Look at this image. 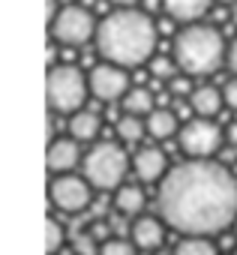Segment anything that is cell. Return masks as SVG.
<instances>
[{
    "label": "cell",
    "mask_w": 237,
    "mask_h": 255,
    "mask_svg": "<svg viewBox=\"0 0 237 255\" xmlns=\"http://www.w3.org/2000/svg\"><path fill=\"white\" fill-rule=\"evenodd\" d=\"M225 141L231 147H237V123H228V129H225Z\"/></svg>",
    "instance_id": "obj_28"
},
{
    "label": "cell",
    "mask_w": 237,
    "mask_h": 255,
    "mask_svg": "<svg viewBox=\"0 0 237 255\" xmlns=\"http://www.w3.org/2000/svg\"><path fill=\"white\" fill-rule=\"evenodd\" d=\"M129 237H132L135 249H141V252H153V249H159V246H162V237H165L162 219L138 216V219L129 225Z\"/></svg>",
    "instance_id": "obj_12"
},
{
    "label": "cell",
    "mask_w": 237,
    "mask_h": 255,
    "mask_svg": "<svg viewBox=\"0 0 237 255\" xmlns=\"http://www.w3.org/2000/svg\"><path fill=\"white\" fill-rule=\"evenodd\" d=\"M135 252H138L135 243H132V240H123V237H111V240H105L102 249H99V255H135Z\"/></svg>",
    "instance_id": "obj_23"
},
{
    "label": "cell",
    "mask_w": 237,
    "mask_h": 255,
    "mask_svg": "<svg viewBox=\"0 0 237 255\" xmlns=\"http://www.w3.org/2000/svg\"><path fill=\"white\" fill-rule=\"evenodd\" d=\"M234 255H237V249H234Z\"/></svg>",
    "instance_id": "obj_32"
},
{
    "label": "cell",
    "mask_w": 237,
    "mask_h": 255,
    "mask_svg": "<svg viewBox=\"0 0 237 255\" xmlns=\"http://www.w3.org/2000/svg\"><path fill=\"white\" fill-rule=\"evenodd\" d=\"M222 33L210 24H189L174 36V63L186 75H210L225 60Z\"/></svg>",
    "instance_id": "obj_3"
},
{
    "label": "cell",
    "mask_w": 237,
    "mask_h": 255,
    "mask_svg": "<svg viewBox=\"0 0 237 255\" xmlns=\"http://www.w3.org/2000/svg\"><path fill=\"white\" fill-rule=\"evenodd\" d=\"M99 54L123 69H135L144 60H153L156 51V24L147 12L138 9H117L102 18L96 27Z\"/></svg>",
    "instance_id": "obj_2"
},
{
    "label": "cell",
    "mask_w": 237,
    "mask_h": 255,
    "mask_svg": "<svg viewBox=\"0 0 237 255\" xmlns=\"http://www.w3.org/2000/svg\"><path fill=\"white\" fill-rule=\"evenodd\" d=\"M132 171H135L138 180H144V183H156V180L162 183L171 168H168V159H165V153H162L159 147H141V150L132 156Z\"/></svg>",
    "instance_id": "obj_10"
},
{
    "label": "cell",
    "mask_w": 237,
    "mask_h": 255,
    "mask_svg": "<svg viewBox=\"0 0 237 255\" xmlns=\"http://www.w3.org/2000/svg\"><path fill=\"white\" fill-rule=\"evenodd\" d=\"M66 129H69V138H75V141H93L102 129V120L96 111H78L69 117Z\"/></svg>",
    "instance_id": "obj_14"
},
{
    "label": "cell",
    "mask_w": 237,
    "mask_h": 255,
    "mask_svg": "<svg viewBox=\"0 0 237 255\" xmlns=\"http://www.w3.org/2000/svg\"><path fill=\"white\" fill-rule=\"evenodd\" d=\"M225 105V99H222V90H216V87H210V84H204V87H195V93H192V111L198 114V117H213V114H219V108Z\"/></svg>",
    "instance_id": "obj_15"
},
{
    "label": "cell",
    "mask_w": 237,
    "mask_h": 255,
    "mask_svg": "<svg viewBox=\"0 0 237 255\" xmlns=\"http://www.w3.org/2000/svg\"><path fill=\"white\" fill-rule=\"evenodd\" d=\"M222 141H225V132L207 117L186 120L180 126V135H177V144L189 159H210L222 147Z\"/></svg>",
    "instance_id": "obj_6"
},
{
    "label": "cell",
    "mask_w": 237,
    "mask_h": 255,
    "mask_svg": "<svg viewBox=\"0 0 237 255\" xmlns=\"http://www.w3.org/2000/svg\"><path fill=\"white\" fill-rule=\"evenodd\" d=\"M147 132H150L153 138H171V135H180L177 114L168 111V108H156V111L147 117Z\"/></svg>",
    "instance_id": "obj_17"
},
{
    "label": "cell",
    "mask_w": 237,
    "mask_h": 255,
    "mask_svg": "<svg viewBox=\"0 0 237 255\" xmlns=\"http://www.w3.org/2000/svg\"><path fill=\"white\" fill-rule=\"evenodd\" d=\"M72 249H75V255H99V249H102V243L90 234V231H81V234H75V240H72Z\"/></svg>",
    "instance_id": "obj_22"
},
{
    "label": "cell",
    "mask_w": 237,
    "mask_h": 255,
    "mask_svg": "<svg viewBox=\"0 0 237 255\" xmlns=\"http://www.w3.org/2000/svg\"><path fill=\"white\" fill-rule=\"evenodd\" d=\"M225 63H228V69L234 72V78H237V39L228 45V54H225Z\"/></svg>",
    "instance_id": "obj_27"
},
{
    "label": "cell",
    "mask_w": 237,
    "mask_h": 255,
    "mask_svg": "<svg viewBox=\"0 0 237 255\" xmlns=\"http://www.w3.org/2000/svg\"><path fill=\"white\" fill-rule=\"evenodd\" d=\"M84 180L96 189H120L129 171V156L117 141H99L84 153Z\"/></svg>",
    "instance_id": "obj_4"
},
{
    "label": "cell",
    "mask_w": 237,
    "mask_h": 255,
    "mask_svg": "<svg viewBox=\"0 0 237 255\" xmlns=\"http://www.w3.org/2000/svg\"><path fill=\"white\" fill-rule=\"evenodd\" d=\"M222 99L228 108H237V78H228L225 87H222Z\"/></svg>",
    "instance_id": "obj_26"
},
{
    "label": "cell",
    "mask_w": 237,
    "mask_h": 255,
    "mask_svg": "<svg viewBox=\"0 0 237 255\" xmlns=\"http://www.w3.org/2000/svg\"><path fill=\"white\" fill-rule=\"evenodd\" d=\"M171 69H174V63H171L168 57H153V60H150V72H153L156 78L171 81Z\"/></svg>",
    "instance_id": "obj_24"
},
{
    "label": "cell",
    "mask_w": 237,
    "mask_h": 255,
    "mask_svg": "<svg viewBox=\"0 0 237 255\" xmlns=\"http://www.w3.org/2000/svg\"><path fill=\"white\" fill-rule=\"evenodd\" d=\"M123 111L132 114V117H150V114L156 111V99H153L150 90H144V87H132V90L123 96Z\"/></svg>",
    "instance_id": "obj_18"
},
{
    "label": "cell",
    "mask_w": 237,
    "mask_h": 255,
    "mask_svg": "<svg viewBox=\"0 0 237 255\" xmlns=\"http://www.w3.org/2000/svg\"><path fill=\"white\" fill-rule=\"evenodd\" d=\"M90 93V81L81 69H75L72 63H63V66H54L48 72V105L51 111L57 114H78L84 111V99Z\"/></svg>",
    "instance_id": "obj_5"
},
{
    "label": "cell",
    "mask_w": 237,
    "mask_h": 255,
    "mask_svg": "<svg viewBox=\"0 0 237 255\" xmlns=\"http://www.w3.org/2000/svg\"><path fill=\"white\" fill-rule=\"evenodd\" d=\"M111 3H120V6H132V3H138V0H111Z\"/></svg>",
    "instance_id": "obj_29"
},
{
    "label": "cell",
    "mask_w": 237,
    "mask_h": 255,
    "mask_svg": "<svg viewBox=\"0 0 237 255\" xmlns=\"http://www.w3.org/2000/svg\"><path fill=\"white\" fill-rule=\"evenodd\" d=\"M78 162H84V159H81V150H78L75 138H54L51 141V147H48V171L54 177L72 174V168Z\"/></svg>",
    "instance_id": "obj_11"
},
{
    "label": "cell",
    "mask_w": 237,
    "mask_h": 255,
    "mask_svg": "<svg viewBox=\"0 0 237 255\" xmlns=\"http://www.w3.org/2000/svg\"><path fill=\"white\" fill-rule=\"evenodd\" d=\"M234 231H237V222H234Z\"/></svg>",
    "instance_id": "obj_31"
},
{
    "label": "cell",
    "mask_w": 237,
    "mask_h": 255,
    "mask_svg": "<svg viewBox=\"0 0 237 255\" xmlns=\"http://www.w3.org/2000/svg\"><path fill=\"white\" fill-rule=\"evenodd\" d=\"M168 90H171V93H177V96H186V93H195V90H192V84H189V78H183V75H177V78H171V81H168Z\"/></svg>",
    "instance_id": "obj_25"
},
{
    "label": "cell",
    "mask_w": 237,
    "mask_h": 255,
    "mask_svg": "<svg viewBox=\"0 0 237 255\" xmlns=\"http://www.w3.org/2000/svg\"><path fill=\"white\" fill-rule=\"evenodd\" d=\"M63 243H66L63 225H60L54 216H48V222H45V252H48V255H57V252L63 249Z\"/></svg>",
    "instance_id": "obj_21"
},
{
    "label": "cell",
    "mask_w": 237,
    "mask_h": 255,
    "mask_svg": "<svg viewBox=\"0 0 237 255\" xmlns=\"http://www.w3.org/2000/svg\"><path fill=\"white\" fill-rule=\"evenodd\" d=\"M90 81V93L102 102H114V99H120L129 93V75L123 66H114V63H99L90 69L87 75Z\"/></svg>",
    "instance_id": "obj_9"
},
{
    "label": "cell",
    "mask_w": 237,
    "mask_h": 255,
    "mask_svg": "<svg viewBox=\"0 0 237 255\" xmlns=\"http://www.w3.org/2000/svg\"><path fill=\"white\" fill-rule=\"evenodd\" d=\"M144 189L141 186H132V183H126V186H120L114 192V207H117V213H123V216H135V213H141L144 210Z\"/></svg>",
    "instance_id": "obj_16"
},
{
    "label": "cell",
    "mask_w": 237,
    "mask_h": 255,
    "mask_svg": "<svg viewBox=\"0 0 237 255\" xmlns=\"http://www.w3.org/2000/svg\"><path fill=\"white\" fill-rule=\"evenodd\" d=\"M51 204L57 210H66V213H78L84 207H90V183L84 177H75V174H60L51 180Z\"/></svg>",
    "instance_id": "obj_8"
},
{
    "label": "cell",
    "mask_w": 237,
    "mask_h": 255,
    "mask_svg": "<svg viewBox=\"0 0 237 255\" xmlns=\"http://www.w3.org/2000/svg\"><path fill=\"white\" fill-rule=\"evenodd\" d=\"M60 3H63V6H75V0H60Z\"/></svg>",
    "instance_id": "obj_30"
},
{
    "label": "cell",
    "mask_w": 237,
    "mask_h": 255,
    "mask_svg": "<svg viewBox=\"0 0 237 255\" xmlns=\"http://www.w3.org/2000/svg\"><path fill=\"white\" fill-rule=\"evenodd\" d=\"M114 129H117V138L120 141H129V144H135V141H141V135H144V129L147 126L141 123V117H132V114H126V117H120L114 123Z\"/></svg>",
    "instance_id": "obj_20"
},
{
    "label": "cell",
    "mask_w": 237,
    "mask_h": 255,
    "mask_svg": "<svg viewBox=\"0 0 237 255\" xmlns=\"http://www.w3.org/2000/svg\"><path fill=\"white\" fill-rule=\"evenodd\" d=\"M213 6V0H162V9L183 24H195L198 18H204Z\"/></svg>",
    "instance_id": "obj_13"
},
{
    "label": "cell",
    "mask_w": 237,
    "mask_h": 255,
    "mask_svg": "<svg viewBox=\"0 0 237 255\" xmlns=\"http://www.w3.org/2000/svg\"><path fill=\"white\" fill-rule=\"evenodd\" d=\"M51 36L66 48H78L93 36V15L84 6H63L51 24Z\"/></svg>",
    "instance_id": "obj_7"
},
{
    "label": "cell",
    "mask_w": 237,
    "mask_h": 255,
    "mask_svg": "<svg viewBox=\"0 0 237 255\" xmlns=\"http://www.w3.org/2000/svg\"><path fill=\"white\" fill-rule=\"evenodd\" d=\"M159 216L186 237L222 234L237 222V177L213 159L174 165L156 192Z\"/></svg>",
    "instance_id": "obj_1"
},
{
    "label": "cell",
    "mask_w": 237,
    "mask_h": 255,
    "mask_svg": "<svg viewBox=\"0 0 237 255\" xmlns=\"http://www.w3.org/2000/svg\"><path fill=\"white\" fill-rule=\"evenodd\" d=\"M174 255H219V249L210 237H183L177 243Z\"/></svg>",
    "instance_id": "obj_19"
}]
</instances>
